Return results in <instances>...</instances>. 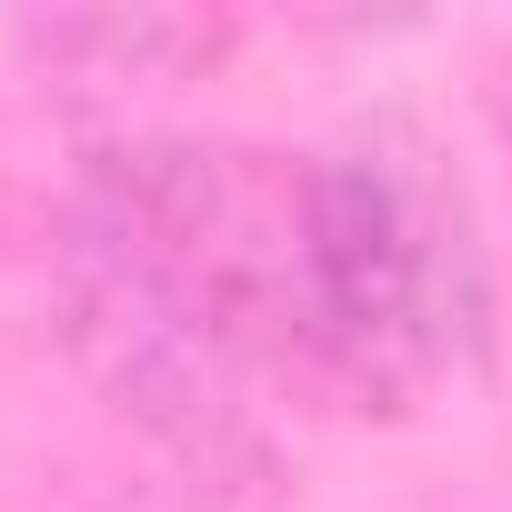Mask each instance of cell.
I'll return each mask as SVG.
<instances>
[{
	"instance_id": "6da1fadb",
	"label": "cell",
	"mask_w": 512,
	"mask_h": 512,
	"mask_svg": "<svg viewBox=\"0 0 512 512\" xmlns=\"http://www.w3.org/2000/svg\"><path fill=\"white\" fill-rule=\"evenodd\" d=\"M492 352V262L452 161L412 121L312 151V382L362 412H422Z\"/></svg>"
}]
</instances>
